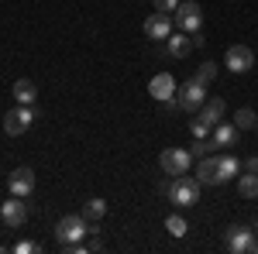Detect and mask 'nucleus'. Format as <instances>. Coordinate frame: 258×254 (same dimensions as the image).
Returning a JSON list of instances; mask_svg holds the SVG:
<instances>
[{
	"mask_svg": "<svg viewBox=\"0 0 258 254\" xmlns=\"http://www.w3.org/2000/svg\"><path fill=\"white\" fill-rule=\"evenodd\" d=\"M0 251H7V244H0Z\"/></svg>",
	"mask_w": 258,
	"mask_h": 254,
	"instance_id": "nucleus-28",
	"label": "nucleus"
},
{
	"mask_svg": "<svg viewBox=\"0 0 258 254\" xmlns=\"http://www.w3.org/2000/svg\"><path fill=\"white\" fill-rule=\"evenodd\" d=\"M176 100H179V110H186V114H197L200 107L207 103V86L200 82V79H186L182 86L176 90Z\"/></svg>",
	"mask_w": 258,
	"mask_h": 254,
	"instance_id": "nucleus-3",
	"label": "nucleus"
},
{
	"mask_svg": "<svg viewBox=\"0 0 258 254\" xmlns=\"http://www.w3.org/2000/svg\"><path fill=\"white\" fill-rule=\"evenodd\" d=\"M224 65L231 69V72H248L251 65H255V52L248 48V45H231L227 48V55H224Z\"/></svg>",
	"mask_w": 258,
	"mask_h": 254,
	"instance_id": "nucleus-9",
	"label": "nucleus"
},
{
	"mask_svg": "<svg viewBox=\"0 0 258 254\" xmlns=\"http://www.w3.org/2000/svg\"><path fill=\"white\" fill-rule=\"evenodd\" d=\"M241 172V161L234 155H220V182H227L231 176H238Z\"/></svg>",
	"mask_w": 258,
	"mask_h": 254,
	"instance_id": "nucleus-21",
	"label": "nucleus"
},
{
	"mask_svg": "<svg viewBox=\"0 0 258 254\" xmlns=\"http://www.w3.org/2000/svg\"><path fill=\"white\" fill-rule=\"evenodd\" d=\"M169 199L176 206H197L200 203V179L197 176H176L169 186Z\"/></svg>",
	"mask_w": 258,
	"mask_h": 254,
	"instance_id": "nucleus-2",
	"label": "nucleus"
},
{
	"mask_svg": "<svg viewBox=\"0 0 258 254\" xmlns=\"http://www.w3.org/2000/svg\"><path fill=\"white\" fill-rule=\"evenodd\" d=\"M90 234V220L83 213H66L55 223V237H59V244H76V240H83V237Z\"/></svg>",
	"mask_w": 258,
	"mask_h": 254,
	"instance_id": "nucleus-1",
	"label": "nucleus"
},
{
	"mask_svg": "<svg viewBox=\"0 0 258 254\" xmlns=\"http://www.w3.org/2000/svg\"><path fill=\"white\" fill-rule=\"evenodd\" d=\"M176 90H179V86H176V79L169 76V72H159V76H152V82H148V93L159 100V103H162V100H172V97H176Z\"/></svg>",
	"mask_w": 258,
	"mask_h": 254,
	"instance_id": "nucleus-13",
	"label": "nucleus"
},
{
	"mask_svg": "<svg viewBox=\"0 0 258 254\" xmlns=\"http://www.w3.org/2000/svg\"><path fill=\"white\" fill-rule=\"evenodd\" d=\"M103 213H107V203H103V199H97V196L86 199V206H83V216H86V220L97 223V220H103Z\"/></svg>",
	"mask_w": 258,
	"mask_h": 254,
	"instance_id": "nucleus-20",
	"label": "nucleus"
},
{
	"mask_svg": "<svg viewBox=\"0 0 258 254\" xmlns=\"http://www.w3.org/2000/svg\"><path fill=\"white\" fill-rule=\"evenodd\" d=\"M189 131H193V137H210V131H214V124H210V120H203L197 114V117L189 120Z\"/></svg>",
	"mask_w": 258,
	"mask_h": 254,
	"instance_id": "nucleus-23",
	"label": "nucleus"
},
{
	"mask_svg": "<svg viewBox=\"0 0 258 254\" xmlns=\"http://www.w3.org/2000/svg\"><path fill=\"white\" fill-rule=\"evenodd\" d=\"M169 35H172V14L155 11L152 18H145V38L148 41H165Z\"/></svg>",
	"mask_w": 258,
	"mask_h": 254,
	"instance_id": "nucleus-10",
	"label": "nucleus"
},
{
	"mask_svg": "<svg viewBox=\"0 0 258 254\" xmlns=\"http://www.w3.org/2000/svg\"><path fill=\"white\" fill-rule=\"evenodd\" d=\"M193 79H200L203 86H207V82H214V79H217V62H203V65L197 69V76H193Z\"/></svg>",
	"mask_w": 258,
	"mask_h": 254,
	"instance_id": "nucleus-24",
	"label": "nucleus"
},
{
	"mask_svg": "<svg viewBox=\"0 0 258 254\" xmlns=\"http://www.w3.org/2000/svg\"><path fill=\"white\" fill-rule=\"evenodd\" d=\"M159 165L165 176H186L189 172V165H193V155H189V148H165L159 155Z\"/></svg>",
	"mask_w": 258,
	"mask_h": 254,
	"instance_id": "nucleus-4",
	"label": "nucleus"
},
{
	"mask_svg": "<svg viewBox=\"0 0 258 254\" xmlns=\"http://www.w3.org/2000/svg\"><path fill=\"white\" fill-rule=\"evenodd\" d=\"M0 220L14 230V227H24V220H28V203L21 199V196H11L4 206H0Z\"/></svg>",
	"mask_w": 258,
	"mask_h": 254,
	"instance_id": "nucleus-11",
	"label": "nucleus"
},
{
	"mask_svg": "<svg viewBox=\"0 0 258 254\" xmlns=\"http://www.w3.org/2000/svg\"><path fill=\"white\" fill-rule=\"evenodd\" d=\"M238 196L241 199H258V176L255 172H248V176L238 179Z\"/></svg>",
	"mask_w": 258,
	"mask_h": 254,
	"instance_id": "nucleus-18",
	"label": "nucleus"
},
{
	"mask_svg": "<svg viewBox=\"0 0 258 254\" xmlns=\"http://www.w3.org/2000/svg\"><path fill=\"white\" fill-rule=\"evenodd\" d=\"M224 110H227V107H224V100H220V97H210L207 103H203V107H200V117L210 120V124L217 127L220 120H224Z\"/></svg>",
	"mask_w": 258,
	"mask_h": 254,
	"instance_id": "nucleus-17",
	"label": "nucleus"
},
{
	"mask_svg": "<svg viewBox=\"0 0 258 254\" xmlns=\"http://www.w3.org/2000/svg\"><path fill=\"white\" fill-rule=\"evenodd\" d=\"M227 247H231V254H258V240L248 227H231L227 230Z\"/></svg>",
	"mask_w": 258,
	"mask_h": 254,
	"instance_id": "nucleus-7",
	"label": "nucleus"
},
{
	"mask_svg": "<svg viewBox=\"0 0 258 254\" xmlns=\"http://www.w3.org/2000/svg\"><path fill=\"white\" fill-rule=\"evenodd\" d=\"M238 127H234V124H224V120H220L217 127H214V144H217V148H234V144H238Z\"/></svg>",
	"mask_w": 258,
	"mask_h": 254,
	"instance_id": "nucleus-16",
	"label": "nucleus"
},
{
	"mask_svg": "<svg viewBox=\"0 0 258 254\" xmlns=\"http://www.w3.org/2000/svg\"><path fill=\"white\" fill-rule=\"evenodd\" d=\"M200 24H203V7H200L197 0H179V7H176V31L197 35Z\"/></svg>",
	"mask_w": 258,
	"mask_h": 254,
	"instance_id": "nucleus-5",
	"label": "nucleus"
},
{
	"mask_svg": "<svg viewBox=\"0 0 258 254\" xmlns=\"http://www.w3.org/2000/svg\"><path fill=\"white\" fill-rule=\"evenodd\" d=\"M244 172H255L258 176V158H248V161H244Z\"/></svg>",
	"mask_w": 258,
	"mask_h": 254,
	"instance_id": "nucleus-27",
	"label": "nucleus"
},
{
	"mask_svg": "<svg viewBox=\"0 0 258 254\" xmlns=\"http://www.w3.org/2000/svg\"><path fill=\"white\" fill-rule=\"evenodd\" d=\"M7 189H11V196H21V199H28V196L35 193V172H31L28 165L14 168V172L7 176Z\"/></svg>",
	"mask_w": 258,
	"mask_h": 254,
	"instance_id": "nucleus-8",
	"label": "nucleus"
},
{
	"mask_svg": "<svg viewBox=\"0 0 258 254\" xmlns=\"http://www.w3.org/2000/svg\"><path fill=\"white\" fill-rule=\"evenodd\" d=\"M155 4V11H162V14H176V7H179V0H152Z\"/></svg>",
	"mask_w": 258,
	"mask_h": 254,
	"instance_id": "nucleus-25",
	"label": "nucleus"
},
{
	"mask_svg": "<svg viewBox=\"0 0 258 254\" xmlns=\"http://www.w3.org/2000/svg\"><path fill=\"white\" fill-rule=\"evenodd\" d=\"M255 131H258V124H255Z\"/></svg>",
	"mask_w": 258,
	"mask_h": 254,
	"instance_id": "nucleus-29",
	"label": "nucleus"
},
{
	"mask_svg": "<svg viewBox=\"0 0 258 254\" xmlns=\"http://www.w3.org/2000/svg\"><path fill=\"white\" fill-rule=\"evenodd\" d=\"M200 186H220V155H203L197 165Z\"/></svg>",
	"mask_w": 258,
	"mask_h": 254,
	"instance_id": "nucleus-12",
	"label": "nucleus"
},
{
	"mask_svg": "<svg viewBox=\"0 0 258 254\" xmlns=\"http://www.w3.org/2000/svg\"><path fill=\"white\" fill-rule=\"evenodd\" d=\"M11 97H14V103L35 107V100H38V86H35L31 79H18V82L11 86Z\"/></svg>",
	"mask_w": 258,
	"mask_h": 254,
	"instance_id": "nucleus-15",
	"label": "nucleus"
},
{
	"mask_svg": "<svg viewBox=\"0 0 258 254\" xmlns=\"http://www.w3.org/2000/svg\"><path fill=\"white\" fill-rule=\"evenodd\" d=\"M255 124H258V114L251 107H241L238 114H234V127L238 131H255Z\"/></svg>",
	"mask_w": 258,
	"mask_h": 254,
	"instance_id": "nucleus-19",
	"label": "nucleus"
},
{
	"mask_svg": "<svg viewBox=\"0 0 258 254\" xmlns=\"http://www.w3.org/2000/svg\"><path fill=\"white\" fill-rule=\"evenodd\" d=\"M35 124V107H24V103H18L14 110H7V117H4V131L11 137H21L28 127Z\"/></svg>",
	"mask_w": 258,
	"mask_h": 254,
	"instance_id": "nucleus-6",
	"label": "nucleus"
},
{
	"mask_svg": "<svg viewBox=\"0 0 258 254\" xmlns=\"http://www.w3.org/2000/svg\"><path fill=\"white\" fill-rule=\"evenodd\" d=\"M14 251H18V254H35V251H38V244H35V240H21V244H14Z\"/></svg>",
	"mask_w": 258,
	"mask_h": 254,
	"instance_id": "nucleus-26",
	"label": "nucleus"
},
{
	"mask_svg": "<svg viewBox=\"0 0 258 254\" xmlns=\"http://www.w3.org/2000/svg\"><path fill=\"white\" fill-rule=\"evenodd\" d=\"M165 230H169L172 237H186V230H189V227H186V220H182L179 213H172L169 220H165Z\"/></svg>",
	"mask_w": 258,
	"mask_h": 254,
	"instance_id": "nucleus-22",
	"label": "nucleus"
},
{
	"mask_svg": "<svg viewBox=\"0 0 258 254\" xmlns=\"http://www.w3.org/2000/svg\"><path fill=\"white\" fill-rule=\"evenodd\" d=\"M165 45H169V55H176V59H186L197 45H193V35H186V31H172L169 38H165Z\"/></svg>",
	"mask_w": 258,
	"mask_h": 254,
	"instance_id": "nucleus-14",
	"label": "nucleus"
}]
</instances>
